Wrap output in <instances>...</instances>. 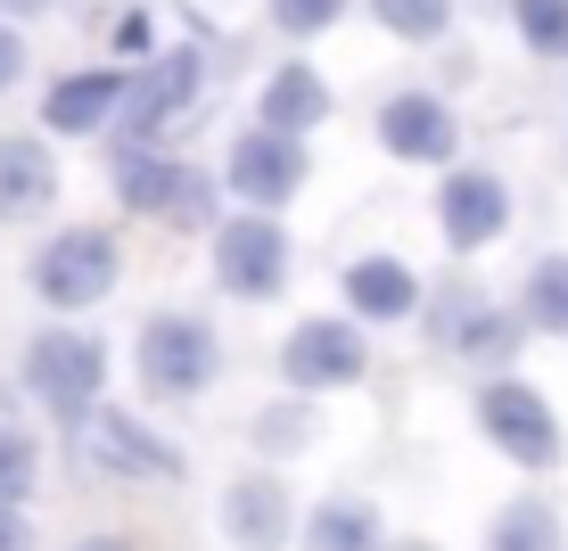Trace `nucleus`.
I'll return each mask as SVG.
<instances>
[{
	"mask_svg": "<svg viewBox=\"0 0 568 551\" xmlns=\"http://www.w3.org/2000/svg\"><path fill=\"white\" fill-rule=\"evenodd\" d=\"M108 190H115V206L141 214V223L214 231L223 173H199L190 156H173V149H156V141H115V156H108Z\"/></svg>",
	"mask_w": 568,
	"mask_h": 551,
	"instance_id": "nucleus-1",
	"label": "nucleus"
},
{
	"mask_svg": "<svg viewBox=\"0 0 568 551\" xmlns=\"http://www.w3.org/2000/svg\"><path fill=\"white\" fill-rule=\"evenodd\" d=\"M132 379L156 404H199L214 379H223V338H214L206 313L190 305H156L141 329H132Z\"/></svg>",
	"mask_w": 568,
	"mask_h": 551,
	"instance_id": "nucleus-2",
	"label": "nucleus"
},
{
	"mask_svg": "<svg viewBox=\"0 0 568 551\" xmlns=\"http://www.w3.org/2000/svg\"><path fill=\"white\" fill-rule=\"evenodd\" d=\"M17 379H26V396L42 404L58 428H83L108 396V338H91V329H74V322H42L26 338Z\"/></svg>",
	"mask_w": 568,
	"mask_h": 551,
	"instance_id": "nucleus-3",
	"label": "nucleus"
},
{
	"mask_svg": "<svg viewBox=\"0 0 568 551\" xmlns=\"http://www.w3.org/2000/svg\"><path fill=\"white\" fill-rule=\"evenodd\" d=\"M115 280H124V239H115L108 223H67V231H50V239L33 247V264H26V288L50 305V322L108 305Z\"/></svg>",
	"mask_w": 568,
	"mask_h": 551,
	"instance_id": "nucleus-4",
	"label": "nucleus"
},
{
	"mask_svg": "<svg viewBox=\"0 0 568 551\" xmlns=\"http://www.w3.org/2000/svg\"><path fill=\"white\" fill-rule=\"evenodd\" d=\"M469 420H478V437L495 445L511 469H527V478H544V469L568 461V428H560L552 396H544V387H527L519 370H511V379H486L478 404H469Z\"/></svg>",
	"mask_w": 568,
	"mask_h": 551,
	"instance_id": "nucleus-5",
	"label": "nucleus"
},
{
	"mask_svg": "<svg viewBox=\"0 0 568 551\" xmlns=\"http://www.w3.org/2000/svg\"><path fill=\"white\" fill-rule=\"evenodd\" d=\"M74 452H83V469L108 478V486H182L190 478V452L173 437H156L141 411H124V404L91 411V420L74 428Z\"/></svg>",
	"mask_w": 568,
	"mask_h": 551,
	"instance_id": "nucleus-6",
	"label": "nucleus"
},
{
	"mask_svg": "<svg viewBox=\"0 0 568 551\" xmlns=\"http://www.w3.org/2000/svg\"><path fill=\"white\" fill-rule=\"evenodd\" d=\"M281 379H288V396H313V404L363 387V379H371V338H363V322L305 313V322L281 338Z\"/></svg>",
	"mask_w": 568,
	"mask_h": 551,
	"instance_id": "nucleus-7",
	"label": "nucleus"
},
{
	"mask_svg": "<svg viewBox=\"0 0 568 551\" xmlns=\"http://www.w3.org/2000/svg\"><path fill=\"white\" fill-rule=\"evenodd\" d=\"M199 100H206V50L173 42L124 83V115H115V124H124V141H156L165 149V132L182 124V115H199Z\"/></svg>",
	"mask_w": 568,
	"mask_h": 551,
	"instance_id": "nucleus-8",
	"label": "nucleus"
},
{
	"mask_svg": "<svg viewBox=\"0 0 568 551\" xmlns=\"http://www.w3.org/2000/svg\"><path fill=\"white\" fill-rule=\"evenodd\" d=\"M288 264H297V247H288L281 214H231V223H214V288L240 305H272L288 288Z\"/></svg>",
	"mask_w": 568,
	"mask_h": 551,
	"instance_id": "nucleus-9",
	"label": "nucleus"
},
{
	"mask_svg": "<svg viewBox=\"0 0 568 551\" xmlns=\"http://www.w3.org/2000/svg\"><path fill=\"white\" fill-rule=\"evenodd\" d=\"M305 182H313L305 141H281V132H264V124H247L223 156V198L240 214H281Z\"/></svg>",
	"mask_w": 568,
	"mask_h": 551,
	"instance_id": "nucleus-10",
	"label": "nucleus"
},
{
	"mask_svg": "<svg viewBox=\"0 0 568 551\" xmlns=\"http://www.w3.org/2000/svg\"><path fill=\"white\" fill-rule=\"evenodd\" d=\"M371 132H379V149L396 156V165L454 173V156H462V115L445 108L428 83H404V91H387V100H379V115H371Z\"/></svg>",
	"mask_w": 568,
	"mask_h": 551,
	"instance_id": "nucleus-11",
	"label": "nucleus"
},
{
	"mask_svg": "<svg viewBox=\"0 0 568 551\" xmlns=\"http://www.w3.org/2000/svg\"><path fill=\"white\" fill-rule=\"evenodd\" d=\"M511 182H503L495 165H454V173H437V239L454 247V255H486L511 231Z\"/></svg>",
	"mask_w": 568,
	"mask_h": 551,
	"instance_id": "nucleus-12",
	"label": "nucleus"
},
{
	"mask_svg": "<svg viewBox=\"0 0 568 551\" xmlns=\"http://www.w3.org/2000/svg\"><path fill=\"white\" fill-rule=\"evenodd\" d=\"M437 338L454 363L469 370H486V379H511V363H519V346L536 338V329L519 322V305H495V297H454L437 313Z\"/></svg>",
	"mask_w": 568,
	"mask_h": 551,
	"instance_id": "nucleus-13",
	"label": "nucleus"
},
{
	"mask_svg": "<svg viewBox=\"0 0 568 551\" xmlns=\"http://www.w3.org/2000/svg\"><path fill=\"white\" fill-rule=\"evenodd\" d=\"M214 519H223L231 551H288L297 543V502H288L281 469H240V478L223 486V502H214Z\"/></svg>",
	"mask_w": 568,
	"mask_h": 551,
	"instance_id": "nucleus-14",
	"label": "nucleus"
},
{
	"mask_svg": "<svg viewBox=\"0 0 568 551\" xmlns=\"http://www.w3.org/2000/svg\"><path fill=\"white\" fill-rule=\"evenodd\" d=\"M338 288H346V322H371V329H404V322H420V305H428L420 272L404 264V255H355V264L338 272Z\"/></svg>",
	"mask_w": 568,
	"mask_h": 551,
	"instance_id": "nucleus-15",
	"label": "nucleus"
},
{
	"mask_svg": "<svg viewBox=\"0 0 568 551\" xmlns=\"http://www.w3.org/2000/svg\"><path fill=\"white\" fill-rule=\"evenodd\" d=\"M124 67H74L42 91V132L50 141H83V132H108L124 115Z\"/></svg>",
	"mask_w": 568,
	"mask_h": 551,
	"instance_id": "nucleus-16",
	"label": "nucleus"
},
{
	"mask_svg": "<svg viewBox=\"0 0 568 551\" xmlns=\"http://www.w3.org/2000/svg\"><path fill=\"white\" fill-rule=\"evenodd\" d=\"M58 206V156L42 132H0V223L26 231Z\"/></svg>",
	"mask_w": 568,
	"mask_h": 551,
	"instance_id": "nucleus-17",
	"label": "nucleus"
},
{
	"mask_svg": "<svg viewBox=\"0 0 568 551\" xmlns=\"http://www.w3.org/2000/svg\"><path fill=\"white\" fill-rule=\"evenodd\" d=\"M329 83H322V67H305V58H288V67H272L264 74V91H256V124L264 132H281V141H305V132H322L329 124Z\"/></svg>",
	"mask_w": 568,
	"mask_h": 551,
	"instance_id": "nucleus-18",
	"label": "nucleus"
},
{
	"mask_svg": "<svg viewBox=\"0 0 568 551\" xmlns=\"http://www.w3.org/2000/svg\"><path fill=\"white\" fill-rule=\"evenodd\" d=\"M297 551H387V519L371 494H322L297 527Z\"/></svg>",
	"mask_w": 568,
	"mask_h": 551,
	"instance_id": "nucleus-19",
	"label": "nucleus"
},
{
	"mask_svg": "<svg viewBox=\"0 0 568 551\" xmlns=\"http://www.w3.org/2000/svg\"><path fill=\"white\" fill-rule=\"evenodd\" d=\"M478 551H568V519L552 494H511L486 519V543Z\"/></svg>",
	"mask_w": 568,
	"mask_h": 551,
	"instance_id": "nucleus-20",
	"label": "nucleus"
},
{
	"mask_svg": "<svg viewBox=\"0 0 568 551\" xmlns=\"http://www.w3.org/2000/svg\"><path fill=\"white\" fill-rule=\"evenodd\" d=\"M519 322L536 329V338H568V247L536 255L519 280Z\"/></svg>",
	"mask_w": 568,
	"mask_h": 551,
	"instance_id": "nucleus-21",
	"label": "nucleus"
},
{
	"mask_svg": "<svg viewBox=\"0 0 568 551\" xmlns=\"http://www.w3.org/2000/svg\"><path fill=\"white\" fill-rule=\"evenodd\" d=\"M322 437V404L313 396H288V404H264L256 420H247V445L264 452V461H297V452Z\"/></svg>",
	"mask_w": 568,
	"mask_h": 551,
	"instance_id": "nucleus-22",
	"label": "nucleus"
},
{
	"mask_svg": "<svg viewBox=\"0 0 568 551\" xmlns=\"http://www.w3.org/2000/svg\"><path fill=\"white\" fill-rule=\"evenodd\" d=\"M363 9H371L379 33H396V42H413V50L454 33V0H363Z\"/></svg>",
	"mask_w": 568,
	"mask_h": 551,
	"instance_id": "nucleus-23",
	"label": "nucleus"
},
{
	"mask_svg": "<svg viewBox=\"0 0 568 551\" xmlns=\"http://www.w3.org/2000/svg\"><path fill=\"white\" fill-rule=\"evenodd\" d=\"M33 494H42V437L0 420V510H26Z\"/></svg>",
	"mask_w": 568,
	"mask_h": 551,
	"instance_id": "nucleus-24",
	"label": "nucleus"
},
{
	"mask_svg": "<svg viewBox=\"0 0 568 551\" xmlns=\"http://www.w3.org/2000/svg\"><path fill=\"white\" fill-rule=\"evenodd\" d=\"M511 33H519L527 58L568 67V0H511Z\"/></svg>",
	"mask_w": 568,
	"mask_h": 551,
	"instance_id": "nucleus-25",
	"label": "nucleus"
},
{
	"mask_svg": "<svg viewBox=\"0 0 568 551\" xmlns=\"http://www.w3.org/2000/svg\"><path fill=\"white\" fill-rule=\"evenodd\" d=\"M346 9H355V0H264L281 42H322L329 25H346Z\"/></svg>",
	"mask_w": 568,
	"mask_h": 551,
	"instance_id": "nucleus-26",
	"label": "nucleus"
},
{
	"mask_svg": "<svg viewBox=\"0 0 568 551\" xmlns=\"http://www.w3.org/2000/svg\"><path fill=\"white\" fill-rule=\"evenodd\" d=\"M149 58H156V33H149V9H124V17H115V67H124V74H141V67H149Z\"/></svg>",
	"mask_w": 568,
	"mask_h": 551,
	"instance_id": "nucleus-27",
	"label": "nucleus"
},
{
	"mask_svg": "<svg viewBox=\"0 0 568 551\" xmlns=\"http://www.w3.org/2000/svg\"><path fill=\"white\" fill-rule=\"evenodd\" d=\"M26 67H33V50H26V33L9 25V17H0V100H9L17 83H26Z\"/></svg>",
	"mask_w": 568,
	"mask_h": 551,
	"instance_id": "nucleus-28",
	"label": "nucleus"
},
{
	"mask_svg": "<svg viewBox=\"0 0 568 551\" xmlns=\"http://www.w3.org/2000/svg\"><path fill=\"white\" fill-rule=\"evenodd\" d=\"M0 551H42V543H33V519H26V510H0Z\"/></svg>",
	"mask_w": 568,
	"mask_h": 551,
	"instance_id": "nucleus-29",
	"label": "nucleus"
},
{
	"mask_svg": "<svg viewBox=\"0 0 568 551\" xmlns=\"http://www.w3.org/2000/svg\"><path fill=\"white\" fill-rule=\"evenodd\" d=\"M42 9H58V0H0V17H42Z\"/></svg>",
	"mask_w": 568,
	"mask_h": 551,
	"instance_id": "nucleus-30",
	"label": "nucleus"
},
{
	"mask_svg": "<svg viewBox=\"0 0 568 551\" xmlns=\"http://www.w3.org/2000/svg\"><path fill=\"white\" fill-rule=\"evenodd\" d=\"M74 551H141V543H124V535H83Z\"/></svg>",
	"mask_w": 568,
	"mask_h": 551,
	"instance_id": "nucleus-31",
	"label": "nucleus"
},
{
	"mask_svg": "<svg viewBox=\"0 0 568 551\" xmlns=\"http://www.w3.org/2000/svg\"><path fill=\"white\" fill-rule=\"evenodd\" d=\"M387 551H437V543H420V535H413V543H387Z\"/></svg>",
	"mask_w": 568,
	"mask_h": 551,
	"instance_id": "nucleus-32",
	"label": "nucleus"
}]
</instances>
